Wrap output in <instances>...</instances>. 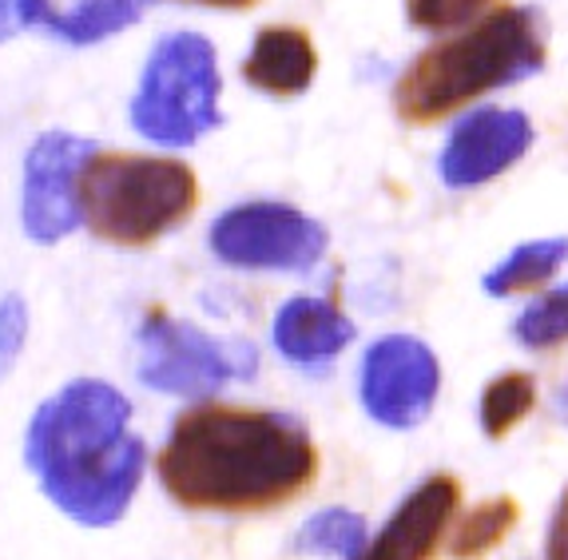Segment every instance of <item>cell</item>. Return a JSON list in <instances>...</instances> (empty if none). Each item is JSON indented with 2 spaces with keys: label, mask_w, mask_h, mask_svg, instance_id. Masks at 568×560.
Segmentation results:
<instances>
[{
  "label": "cell",
  "mask_w": 568,
  "mask_h": 560,
  "mask_svg": "<svg viewBox=\"0 0 568 560\" xmlns=\"http://www.w3.org/2000/svg\"><path fill=\"white\" fill-rule=\"evenodd\" d=\"M155 469L191 513H263L311 489L318 449L294 414L203 401L175 418Z\"/></svg>",
  "instance_id": "1"
},
{
  "label": "cell",
  "mask_w": 568,
  "mask_h": 560,
  "mask_svg": "<svg viewBox=\"0 0 568 560\" xmlns=\"http://www.w3.org/2000/svg\"><path fill=\"white\" fill-rule=\"evenodd\" d=\"M132 401L108 381H72L37 409L24 461L40 489L72 521L115 525L140 493L148 446L128 434Z\"/></svg>",
  "instance_id": "2"
},
{
  "label": "cell",
  "mask_w": 568,
  "mask_h": 560,
  "mask_svg": "<svg viewBox=\"0 0 568 560\" xmlns=\"http://www.w3.org/2000/svg\"><path fill=\"white\" fill-rule=\"evenodd\" d=\"M549 57V24L529 4H493L481 20L429 44L394 84L402 124L429 128L497 88L537 77Z\"/></svg>",
  "instance_id": "3"
},
{
  "label": "cell",
  "mask_w": 568,
  "mask_h": 560,
  "mask_svg": "<svg viewBox=\"0 0 568 560\" xmlns=\"http://www.w3.org/2000/svg\"><path fill=\"white\" fill-rule=\"evenodd\" d=\"M200 207V180L163 155L95 152L80 175V215L115 247H152Z\"/></svg>",
  "instance_id": "4"
},
{
  "label": "cell",
  "mask_w": 568,
  "mask_h": 560,
  "mask_svg": "<svg viewBox=\"0 0 568 560\" xmlns=\"http://www.w3.org/2000/svg\"><path fill=\"white\" fill-rule=\"evenodd\" d=\"M219 60L211 40L171 32L152 48L132 100V124L163 147H191L223 124L219 112Z\"/></svg>",
  "instance_id": "5"
},
{
  "label": "cell",
  "mask_w": 568,
  "mask_h": 560,
  "mask_svg": "<svg viewBox=\"0 0 568 560\" xmlns=\"http://www.w3.org/2000/svg\"><path fill=\"white\" fill-rule=\"evenodd\" d=\"M258 354L251 343H223L200 326L175 323L163 310H152L140 326V381L175 394V398H207L231 378H251Z\"/></svg>",
  "instance_id": "6"
},
{
  "label": "cell",
  "mask_w": 568,
  "mask_h": 560,
  "mask_svg": "<svg viewBox=\"0 0 568 560\" xmlns=\"http://www.w3.org/2000/svg\"><path fill=\"white\" fill-rule=\"evenodd\" d=\"M211 251L246 271H311L326 255V231L286 203H243L215 218Z\"/></svg>",
  "instance_id": "7"
},
{
  "label": "cell",
  "mask_w": 568,
  "mask_h": 560,
  "mask_svg": "<svg viewBox=\"0 0 568 560\" xmlns=\"http://www.w3.org/2000/svg\"><path fill=\"white\" fill-rule=\"evenodd\" d=\"M362 406L378 426L414 429L429 418L442 389V366L426 343L386 334L362 358Z\"/></svg>",
  "instance_id": "8"
},
{
  "label": "cell",
  "mask_w": 568,
  "mask_h": 560,
  "mask_svg": "<svg viewBox=\"0 0 568 560\" xmlns=\"http://www.w3.org/2000/svg\"><path fill=\"white\" fill-rule=\"evenodd\" d=\"M100 152L92 140L72 132H44L24 160L20 218L37 243H60L84 223L80 215V175Z\"/></svg>",
  "instance_id": "9"
},
{
  "label": "cell",
  "mask_w": 568,
  "mask_h": 560,
  "mask_svg": "<svg viewBox=\"0 0 568 560\" xmlns=\"http://www.w3.org/2000/svg\"><path fill=\"white\" fill-rule=\"evenodd\" d=\"M532 147L529 115L517 108H477L449 132L437 172L449 187H481L505 175Z\"/></svg>",
  "instance_id": "10"
},
{
  "label": "cell",
  "mask_w": 568,
  "mask_h": 560,
  "mask_svg": "<svg viewBox=\"0 0 568 560\" xmlns=\"http://www.w3.org/2000/svg\"><path fill=\"white\" fill-rule=\"evenodd\" d=\"M462 509V485L449 474H434L394 509L382 532L366 541L358 560H434L454 517Z\"/></svg>",
  "instance_id": "11"
},
{
  "label": "cell",
  "mask_w": 568,
  "mask_h": 560,
  "mask_svg": "<svg viewBox=\"0 0 568 560\" xmlns=\"http://www.w3.org/2000/svg\"><path fill=\"white\" fill-rule=\"evenodd\" d=\"M278 354L303 370H323L326 362L338 358L354 338V323L331 298H291L275 318Z\"/></svg>",
  "instance_id": "12"
},
{
  "label": "cell",
  "mask_w": 568,
  "mask_h": 560,
  "mask_svg": "<svg viewBox=\"0 0 568 560\" xmlns=\"http://www.w3.org/2000/svg\"><path fill=\"white\" fill-rule=\"evenodd\" d=\"M318 77V48L294 24H266L243 60V80L258 92L291 100L303 95Z\"/></svg>",
  "instance_id": "13"
},
{
  "label": "cell",
  "mask_w": 568,
  "mask_h": 560,
  "mask_svg": "<svg viewBox=\"0 0 568 560\" xmlns=\"http://www.w3.org/2000/svg\"><path fill=\"white\" fill-rule=\"evenodd\" d=\"M148 0H24V24H44L72 44L115 37L143 17Z\"/></svg>",
  "instance_id": "14"
},
{
  "label": "cell",
  "mask_w": 568,
  "mask_h": 560,
  "mask_svg": "<svg viewBox=\"0 0 568 560\" xmlns=\"http://www.w3.org/2000/svg\"><path fill=\"white\" fill-rule=\"evenodd\" d=\"M568 263V238H532L513 247L501 263L485 275V291L493 298H509V295H529L540 291L557 278V271Z\"/></svg>",
  "instance_id": "15"
},
{
  "label": "cell",
  "mask_w": 568,
  "mask_h": 560,
  "mask_svg": "<svg viewBox=\"0 0 568 560\" xmlns=\"http://www.w3.org/2000/svg\"><path fill=\"white\" fill-rule=\"evenodd\" d=\"M521 517V505L513 497H489V501L474 505L462 521L449 529V557L454 560H477L493 552L509 537V529Z\"/></svg>",
  "instance_id": "16"
},
{
  "label": "cell",
  "mask_w": 568,
  "mask_h": 560,
  "mask_svg": "<svg viewBox=\"0 0 568 560\" xmlns=\"http://www.w3.org/2000/svg\"><path fill=\"white\" fill-rule=\"evenodd\" d=\"M532 406H537V381H532V374H497L481 394V429L493 441H501V437H509L513 429L529 418Z\"/></svg>",
  "instance_id": "17"
},
{
  "label": "cell",
  "mask_w": 568,
  "mask_h": 560,
  "mask_svg": "<svg viewBox=\"0 0 568 560\" xmlns=\"http://www.w3.org/2000/svg\"><path fill=\"white\" fill-rule=\"evenodd\" d=\"M366 549V521L351 509H323L298 529V552L323 560H358Z\"/></svg>",
  "instance_id": "18"
},
{
  "label": "cell",
  "mask_w": 568,
  "mask_h": 560,
  "mask_svg": "<svg viewBox=\"0 0 568 560\" xmlns=\"http://www.w3.org/2000/svg\"><path fill=\"white\" fill-rule=\"evenodd\" d=\"M513 334L529 350H552V346L568 343V283L532 298L513 326Z\"/></svg>",
  "instance_id": "19"
},
{
  "label": "cell",
  "mask_w": 568,
  "mask_h": 560,
  "mask_svg": "<svg viewBox=\"0 0 568 560\" xmlns=\"http://www.w3.org/2000/svg\"><path fill=\"white\" fill-rule=\"evenodd\" d=\"M493 9V0H406V17L422 32H462Z\"/></svg>",
  "instance_id": "20"
},
{
  "label": "cell",
  "mask_w": 568,
  "mask_h": 560,
  "mask_svg": "<svg viewBox=\"0 0 568 560\" xmlns=\"http://www.w3.org/2000/svg\"><path fill=\"white\" fill-rule=\"evenodd\" d=\"M24 334H29V310H24V298L4 295L0 298V378H4V374L12 370V362L20 358Z\"/></svg>",
  "instance_id": "21"
},
{
  "label": "cell",
  "mask_w": 568,
  "mask_h": 560,
  "mask_svg": "<svg viewBox=\"0 0 568 560\" xmlns=\"http://www.w3.org/2000/svg\"><path fill=\"white\" fill-rule=\"evenodd\" d=\"M545 560H568V489L552 509L549 537H545Z\"/></svg>",
  "instance_id": "22"
},
{
  "label": "cell",
  "mask_w": 568,
  "mask_h": 560,
  "mask_svg": "<svg viewBox=\"0 0 568 560\" xmlns=\"http://www.w3.org/2000/svg\"><path fill=\"white\" fill-rule=\"evenodd\" d=\"M17 24H24V0H0V44L17 32Z\"/></svg>",
  "instance_id": "23"
},
{
  "label": "cell",
  "mask_w": 568,
  "mask_h": 560,
  "mask_svg": "<svg viewBox=\"0 0 568 560\" xmlns=\"http://www.w3.org/2000/svg\"><path fill=\"white\" fill-rule=\"evenodd\" d=\"M183 4H207V9H251L258 0H183Z\"/></svg>",
  "instance_id": "24"
},
{
  "label": "cell",
  "mask_w": 568,
  "mask_h": 560,
  "mask_svg": "<svg viewBox=\"0 0 568 560\" xmlns=\"http://www.w3.org/2000/svg\"><path fill=\"white\" fill-rule=\"evenodd\" d=\"M565 406H568V389H565Z\"/></svg>",
  "instance_id": "25"
}]
</instances>
